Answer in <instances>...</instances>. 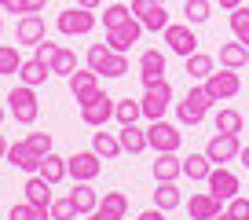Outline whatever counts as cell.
I'll return each instance as SVG.
<instances>
[{
	"instance_id": "cell-35",
	"label": "cell",
	"mask_w": 249,
	"mask_h": 220,
	"mask_svg": "<svg viewBox=\"0 0 249 220\" xmlns=\"http://www.w3.org/2000/svg\"><path fill=\"white\" fill-rule=\"evenodd\" d=\"M227 22H231V33H234V40L249 48V8H234Z\"/></svg>"
},
{
	"instance_id": "cell-22",
	"label": "cell",
	"mask_w": 249,
	"mask_h": 220,
	"mask_svg": "<svg viewBox=\"0 0 249 220\" xmlns=\"http://www.w3.org/2000/svg\"><path fill=\"white\" fill-rule=\"evenodd\" d=\"M37 173H40V176H44V180L55 187V183H62L66 176H70V169H66V158H59L55 150H48V154L40 158V169H37Z\"/></svg>"
},
{
	"instance_id": "cell-16",
	"label": "cell",
	"mask_w": 249,
	"mask_h": 220,
	"mask_svg": "<svg viewBox=\"0 0 249 220\" xmlns=\"http://www.w3.org/2000/svg\"><path fill=\"white\" fill-rule=\"evenodd\" d=\"M220 198H213L209 191H198V195H191V202H187V213H191V220H216L220 217Z\"/></svg>"
},
{
	"instance_id": "cell-24",
	"label": "cell",
	"mask_w": 249,
	"mask_h": 220,
	"mask_svg": "<svg viewBox=\"0 0 249 220\" xmlns=\"http://www.w3.org/2000/svg\"><path fill=\"white\" fill-rule=\"evenodd\" d=\"M22 85H30V88H40L48 77H52V70L48 66H40L37 59H22V66H18V73H15Z\"/></svg>"
},
{
	"instance_id": "cell-30",
	"label": "cell",
	"mask_w": 249,
	"mask_h": 220,
	"mask_svg": "<svg viewBox=\"0 0 249 220\" xmlns=\"http://www.w3.org/2000/svg\"><path fill=\"white\" fill-rule=\"evenodd\" d=\"M242 125H246V118H242L238 110H231V107H224L216 118H213V128H216V132H234V136H238Z\"/></svg>"
},
{
	"instance_id": "cell-13",
	"label": "cell",
	"mask_w": 249,
	"mask_h": 220,
	"mask_svg": "<svg viewBox=\"0 0 249 220\" xmlns=\"http://www.w3.org/2000/svg\"><path fill=\"white\" fill-rule=\"evenodd\" d=\"M66 81H70V95H73V103H81V107L103 92V88H99V73H95V70H73Z\"/></svg>"
},
{
	"instance_id": "cell-29",
	"label": "cell",
	"mask_w": 249,
	"mask_h": 220,
	"mask_svg": "<svg viewBox=\"0 0 249 220\" xmlns=\"http://www.w3.org/2000/svg\"><path fill=\"white\" fill-rule=\"evenodd\" d=\"M140 22H143L147 33H165V26H169V11H165V4H150V8L140 15Z\"/></svg>"
},
{
	"instance_id": "cell-10",
	"label": "cell",
	"mask_w": 249,
	"mask_h": 220,
	"mask_svg": "<svg viewBox=\"0 0 249 220\" xmlns=\"http://www.w3.org/2000/svg\"><path fill=\"white\" fill-rule=\"evenodd\" d=\"M114 107H117V103L110 99L107 92H99L95 99H88L85 107H81V121H85L88 128H103L110 118H114Z\"/></svg>"
},
{
	"instance_id": "cell-3",
	"label": "cell",
	"mask_w": 249,
	"mask_h": 220,
	"mask_svg": "<svg viewBox=\"0 0 249 220\" xmlns=\"http://www.w3.org/2000/svg\"><path fill=\"white\" fill-rule=\"evenodd\" d=\"M179 143H183V136H179V128H176V125H169L165 118L150 121V128H147V147L154 150V154H169V150L176 154Z\"/></svg>"
},
{
	"instance_id": "cell-54",
	"label": "cell",
	"mask_w": 249,
	"mask_h": 220,
	"mask_svg": "<svg viewBox=\"0 0 249 220\" xmlns=\"http://www.w3.org/2000/svg\"><path fill=\"white\" fill-rule=\"evenodd\" d=\"M216 220H234V217H231V213H220V217H216Z\"/></svg>"
},
{
	"instance_id": "cell-14",
	"label": "cell",
	"mask_w": 249,
	"mask_h": 220,
	"mask_svg": "<svg viewBox=\"0 0 249 220\" xmlns=\"http://www.w3.org/2000/svg\"><path fill=\"white\" fill-rule=\"evenodd\" d=\"M140 81H143V88H154V85L165 81V52L147 48L140 55Z\"/></svg>"
},
{
	"instance_id": "cell-5",
	"label": "cell",
	"mask_w": 249,
	"mask_h": 220,
	"mask_svg": "<svg viewBox=\"0 0 249 220\" xmlns=\"http://www.w3.org/2000/svg\"><path fill=\"white\" fill-rule=\"evenodd\" d=\"M165 44H169V52L179 55V59L195 55V52H198L195 26H191V22H169V26H165Z\"/></svg>"
},
{
	"instance_id": "cell-44",
	"label": "cell",
	"mask_w": 249,
	"mask_h": 220,
	"mask_svg": "<svg viewBox=\"0 0 249 220\" xmlns=\"http://www.w3.org/2000/svg\"><path fill=\"white\" fill-rule=\"evenodd\" d=\"M227 213H231L234 220H249V198H242V195H234L231 202H227Z\"/></svg>"
},
{
	"instance_id": "cell-32",
	"label": "cell",
	"mask_w": 249,
	"mask_h": 220,
	"mask_svg": "<svg viewBox=\"0 0 249 220\" xmlns=\"http://www.w3.org/2000/svg\"><path fill=\"white\" fill-rule=\"evenodd\" d=\"M140 118H143L140 99H121V103L114 107V121H117V125H136Z\"/></svg>"
},
{
	"instance_id": "cell-52",
	"label": "cell",
	"mask_w": 249,
	"mask_h": 220,
	"mask_svg": "<svg viewBox=\"0 0 249 220\" xmlns=\"http://www.w3.org/2000/svg\"><path fill=\"white\" fill-rule=\"evenodd\" d=\"M15 4H18V0H0V8H4V11H15Z\"/></svg>"
},
{
	"instance_id": "cell-50",
	"label": "cell",
	"mask_w": 249,
	"mask_h": 220,
	"mask_svg": "<svg viewBox=\"0 0 249 220\" xmlns=\"http://www.w3.org/2000/svg\"><path fill=\"white\" fill-rule=\"evenodd\" d=\"M77 4H81V8H88V11H95V8L103 4V0H77Z\"/></svg>"
},
{
	"instance_id": "cell-21",
	"label": "cell",
	"mask_w": 249,
	"mask_h": 220,
	"mask_svg": "<svg viewBox=\"0 0 249 220\" xmlns=\"http://www.w3.org/2000/svg\"><path fill=\"white\" fill-rule=\"evenodd\" d=\"M150 173H154V180H179L183 176V158H176L169 150V154H158L154 165H150Z\"/></svg>"
},
{
	"instance_id": "cell-36",
	"label": "cell",
	"mask_w": 249,
	"mask_h": 220,
	"mask_svg": "<svg viewBox=\"0 0 249 220\" xmlns=\"http://www.w3.org/2000/svg\"><path fill=\"white\" fill-rule=\"evenodd\" d=\"M128 66H132V63H128V55H124V52H110L99 73H103V77H124V73H128Z\"/></svg>"
},
{
	"instance_id": "cell-6",
	"label": "cell",
	"mask_w": 249,
	"mask_h": 220,
	"mask_svg": "<svg viewBox=\"0 0 249 220\" xmlns=\"http://www.w3.org/2000/svg\"><path fill=\"white\" fill-rule=\"evenodd\" d=\"M205 92H209V99L213 103H220V99H234V95L242 92V77H238V70H213L209 77H205Z\"/></svg>"
},
{
	"instance_id": "cell-23",
	"label": "cell",
	"mask_w": 249,
	"mask_h": 220,
	"mask_svg": "<svg viewBox=\"0 0 249 220\" xmlns=\"http://www.w3.org/2000/svg\"><path fill=\"white\" fill-rule=\"evenodd\" d=\"M117 140H121V154H143V150H147V128H140V125H121Z\"/></svg>"
},
{
	"instance_id": "cell-7",
	"label": "cell",
	"mask_w": 249,
	"mask_h": 220,
	"mask_svg": "<svg viewBox=\"0 0 249 220\" xmlns=\"http://www.w3.org/2000/svg\"><path fill=\"white\" fill-rule=\"evenodd\" d=\"M205 183H209V195L220 198V202H231V198L242 191V180L227 169V165H213V173H209V180H205Z\"/></svg>"
},
{
	"instance_id": "cell-41",
	"label": "cell",
	"mask_w": 249,
	"mask_h": 220,
	"mask_svg": "<svg viewBox=\"0 0 249 220\" xmlns=\"http://www.w3.org/2000/svg\"><path fill=\"white\" fill-rule=\"evenodd\" d=\"M73 70H77V55H73L70 48H59V55H55V66H52V73H59V77H70Z\"/></svg>"
},
{
	"instance_id": "cell-25",
	"label": "cell",
	"mask_w": 249,
	"mask_h": 220,
	"mask_svg": "<svg viewBox=\"0 0 249 220\" xmlns=\"http://www.w3.org/2000/svg\"><path fill=\"white\" fill-rule=\"evenodd\" d=\"M92 150L103 158V162H114V158L121 154V140H117V132H103L99 128V132L92 136Z\"/></svg>"
},
{
	"instance_id": "cell-56",
	"label": "cell",
	"mask_w": 249,
	"mask_h": 220,
	"mask_svg": "<svg viewBox=\"0 0 249 220\" xmlns=\"http://www.w3.org/2000/svg\"><path fill=\"white\" fill-rule=\"evenodd\" d=\"M0 33H4V18H0Z\"/></svg>"
},
{
	"instance_id": "cell-39",
	"label": "cell",
	"mask_w": 249,
	"mask_h": 220,
	"mask_svg": "<svg viewBox=\"0 0 249 220\" xmlns=\"http://www.w3.org/2000/svg\"><path fill=\"white\" fill-rule=\"evenodd\" d=\"M48 213H52V220H73L77 217V205H73L70 195H62V198H55V202L48 205Z\"/></svg>"
},
{
	"instance_id": "cell-17",
	"label": "cell",
	"mask_w": 249,
	"mask_h": 220,
	"mask_svg": "<svg viewBox=\"0 0 249 220\" xmlns=\"http://www.w3.org/2000/svg\"><path fill=\"white\" fill-rule=\"evenodd\" d=\"M15 40L18 44H40L44 40V15H18Z\"/></svg>"
},
{
	"instance_id": "cell-37",
	"label": "cell",
	"mask_w": 249,
	"mask_h": 220,
	"mask_svg": "<svg viewBox=\"0 0 249 220\" xmlns=\"http://www.w3.org/2000/svg\"><path fill=\"white\" fill-rule=\"evenodd\" d=\"M128 18H132L128 4H110V8H103V30H114V26L128 22Z\"/></svg>"
},
{
	"instance_id": "cell-33",
	"label": "cell",
	"mask_w": 249,
	"mask_h": 220,
	"mask_svg": "<svg viewBox=\"0 0 249 220\" xmlns=\"http://www.w3.org/2000/svg\"><path fill=\"white\" fill-rule=\"evenodd\" d=\"M99 209L110 213V217H117V220H124V217H128V198H124L121 191H107L103 202H99Z\"/></svg>"
},
{
	"instance_id": "cell-1",
	"label": "cell",
	"mask_w": 249,
	"mask_h": 220,
	"mask_svg": "<svg viewBox=\"0 0 249 220\" xmlns=\"http://www.w3.org/2000/svg\"><path fill=\"white\" fill-rule=\"evenodd\" d=\"M8 114L18 121V125H33L40 114V103H37V92L30 85H15L8 92Z\"/></svg>"
},
{
	"instance_id": "cell-38",
	"label": "cell",
	"mask_w": 249,
	"mask_h": 220,
	"mask_svg": "<svg viewBox=\"0 0 249 220\" xmlns=\"http://www.w3.org/2000/svg\"><path fill=\"white\" fill-rule=\"evenodd\" d=\"M18 66H22L18 44H0V73H18Z\"/></svg>"
},
{
	"instance_id": "cell-42",
	"label": "cell",
	"mask_w": 249,
	"mask_h": 220,
	"mask_svg": "<svg viewBox=\"0 0 249 220\" xmlns=\"http://www.w3.org/2000/svg\"><path fill=\"white\" fill-rule=\"evenodd\" d=\"M26 143H30V150H37V154L44 158L48 150H52V132H30V136H26Z\"/></svg>"
},
{
	"instance_id": "cell-51",
	"label": "cell",
	"mask_w": 249,
	"mask_h": 220,
	"mask_svg": "<svg viewBox=\"0 0 249 220\" xmlns=\"http://www.w3.org/2000/svg\"><path fill=\"white\" fill-rule=\"evenodd\" d=\"M238 162H242V165L249 169V147H242V150H238Z\"/></svg>"
},
{
	"instance_id": "cell-34",
	"label": "cell",
	"mask_w": 249,
	"mask_h": 220,
	"mask_svg": "<svg viewBox=\"0 0 249 220\" xmlns=\"http://www.w3.org/2000/svg\"><path fill=\"white\" fill-rule=\"evenodd\" d=\"M8 220H52V213L33 205V202H18V205L8 209Z\"/></svg>"
},
{
	"instance_id": "cell-12",
	"label": "cell",
	"mask_w": 249,
	"mask_h": 220,
	"mask_svg": "<svg viewBox=\"0 0 249 220\" xmlns=\"http://www.w3.org/2000/svg\"><path fill=\"white\" fill-rule=\"evenodd\" d=\"M66 169H70L73 180H88L92 183L95 176L103 173V158L95 154V150H77L73 158H66Z\"/></svg>"
},
{
	"instance_id": "cell-31",
	"label": "cell",
	"mask_w": 249,
	"mask_h": 220,
	"mask_svg": "<svg viewBox=\"0 0 249 220\" xmlns=\"http://www.w3.org/2000/svg\"><path fill=\"white\" fill-rule=\"evenodd\" d=\"M209 15H213V4H209V0H183V18L191 26L209 22Z\"/></svg>"
},
{
	"instance_id": "cell-19",
	"label": "cell",
	"mask_w": 249,
	"mask_h": 220,
	"mask_svg": "<svg viewBox=\"0 0 249 220\" xmlns=\"http://www.w3.org/2000/svg\"><path fill=\"white\" fill-rule=\"evenodd\" d=\"M26 202H33V205H40V209H48V205L55 202V195H52V183L44 180L40 173H33L30 180H26Z\"/></svg>"
},
{
	"instance_id": "cell-15",
	"label": "cell",
	"mask_w": 249,
	"mask_h": 220,
	"mask_svg": "<svg viewBox=\"0 0 249 220\" xmlns=\"http://www.w3.org/2000/svg\"><path fill=\"white\" fill-rule=\"evenodd\" d=\"M4 158L15 165L18 173H26V176H33V173L40 169V154H37V150H30V143H26V140L8 143V154H4Z\"/></svg>"
},
{
	"instance_id": "cell-26",
	"label": "cell",
	"mask_w": 249,
	"mask_h": 220,
	"mask_svg": "<svg viewBox=\"0 0 249 220\" xmlns=\"http://www.w3.org/2000/svg\"><path fill=\"white\" fill-rule=\"evenodd\" d=\"M209 173H213V162L205 158V150H202V154H187L183 158V176H187V180L202 183V180H209Z\"/></svg>"
},
{
	"instance_id": "cell-43",
	"label": "cell",
	"mask_w": 249,
	"mask_h": 220,
	"mask_svg": "<svg viewBox=\"0 0 249 220\" xmlns=\"http://www.w3.org/2000/svg\"><path fill=\"white\" fill-rule=\"evenodd\" d=\"M107 55H110V48H107V44H92V48H88V70L99 73V70H103V63H107Z\"/></svg>"
},
{
	"instance_id": "cell-9",
	"label": "cell",
	"mask_w": 249,
	"mask_h": 220,
	"mask_svg": "<svg viewBox=\"0 0 249 220\" xmlns=\"http://www.w3.org/2000/svg\"><path fill=\"white\" fill-rule=\"evenodd\" d=\"M238 150H242V143H238V136H234V132H216L209 143H205V158H209L213 165L234 162V158H238Z\"/></svg>"
},
{
	"instance_id": "cell-46",
	"label": "cell",
	"mask_w": 249,
	"mask_h": 220,
	"mask_svg": "<svg viewBox=\"0 0 249 220\" xmlns=\"http://www.w3.org/2000/svg\"><path fill=\"white\" fill-rule=\"evenodd\" d=\"M136 220H165V213H161V209H158V205H154V209L140 213V217H136Z\"/></svg>"
},
{
	"instance_id": "cell-47",
	"label": "cell",
	"mask_w": 249,
	"mask_h": 220,
	"mask_svg": "<svg viewBox=\"0 0 249 220\" xmlns=\"http://www.w3.org/2000/svg\"><path fill=\"white\" fill-rule=\"evenodd\" d=\"M147 8H150V0H132V18H140Z\"/></svg>"
},
{
	"instance_id": "cell-4",
	"label": "cell",
	"mask_w": 249,
	"mask_h": 220,
	"mask_svg": "<svg viewBox=\"0 0 249 220\" xmlns=\"http://www.w3.org/2000/svg\"><path fill=\"white\" fill-rule=\"evenodd\" d=\"M55 26H59V33H66V37H88V33L95 30V15L88 8H66L59 11V18H55Z\"/></svg>"
},
{
	"instance_id": "cell-11",
	"label": "cell",
	"mask_w": 249,
	"mask_h": 220,
	"mask_svg": "<svg viewBox=\"0 0 249 220\" xmlns=\"http://www.w3.org/2000/svg\"><path fill=\"white\" fill-rule=\"evenodd\" d=\"M140 37H143V22L140 18H128V22L107 30V48L110 52H128L132 44H140Z\"/></svg>"
},
{
	"instance_id": "cell-27",
	"label": "cell",
	"mask_w": 249,
	"mask_h": 220,
	"mask_svg": "<svg viewBox=\"0 0 249 220\" xmlns=\"http://www.w3.org/2000/svg\"><path fill=\"white\" fill-rule=\"evenodd\" d=\"M246 63H249V48L246 44H238V40L220 44V66H227V70H242Z\"/></svg>"
},
{
	"instance_id": "cell-2",
	"label": "cell",
	"mask_w": 249,
	"mask_h": 220,
	"mask_svg": "<svg viewBox=\"0 0 249 220\" xmlns=\"http://www.w3.org/2000/svg\"><path fill=\"white\" fill-rule=\"evenodd\" d=\"M209 107H213V99H209V92H205V85H195L183 95V103L176 107V114H179L183 125H202L205 114H209Z\"/></svg>"
},
{
	"instance_id": "cell-55",
	"label": "cell",
	"mask_w": 249,
	"mask_h": 220,
	"mask_svg": "<svg viewBox=\"0 0 249 220\" xmlns=\"http://www.w3.org/2000/svg\"><path fill=\"white\" fill-rule=\"evenodd\" d=\"M4 118H8V110H4V107H0V125H4Z\"/></svg>"
},
{
	"instance_id": "cell-48",
	"label": "cell",
	"mask_w": 249,
	"mask_h": 220,
	"mask_svg": "<svg viewBox=\"0 0 249 220\" xmlns=\"http://www.w3.org/2000/svg\"><path fill=\"white\" fill-rule=\"evenodd\" d=\"M224 11H234V8H242V0H216Z\"/></svg>"
},
{
	"instance_id": "cell-8",
	"label": "cell",
	"mask_w": 249,
	"mask_h": 220,
	"mask_svg": "<svg viewBox=\"0 0 249 220\" xmlns=\"http://www.w3.org/2000/svg\"><path fill=\"white\" fill-rule=\"evenodd\" d=\"M169 103H172V85H169V81H161V85L147 88V92H143V99H140V107H143V118H147V121L165 118Z\"/></svg>"
},
{
	"instance_id": "cell-20",
	"label": "cell",
	"mask_w": 249,
	"mask_h": 220,
	"mask_svg": "<svg viewBox=\"0 0 249 220\" xmlns=\"http://www.w3.org/2000/svg\"><path fill=\"white\" fill-rule=\"evenodd\" d=\"M154 205H158L161 213H172V209H179V205H183V195H179L176 180H158V187H154Z\"/></svg>"
},
{
	"instance_id": "cell-45",
	"label": "cell",
	"mask_w": 249,
	"mask_h": 220,
	"mask_svg": "<svg viewBox=\"0 0 249 220\" xmlns=\"http://www.w3.org/2000/svg\"><path fill=\"white\" fill-rule=\"evenodd\" d=\"M44 4H48V0H18V4H15V15H40Z\"/></svg>"
},
{
	"instance_id": "cell-53",
	"label": "cell",
	"mask_w": 249,
	"mask_h": 220,
	"mask_svg": "<svg viewBox=\"0 0 249 220\" xmlns=\"http://www.w3.org/2000/svg\"><path fill=\"white\" fill-rule=\"evenodd\" d=\"M8 154V140H4V132H0V158Z\"/></svg>"
},
{
	"instance_id": "cell-18",
	"label": "cell",
	"mask_w": 249,
	"mask_h": 220,
	"mask_svg": "<svg viewBox=\"0 0 249 220\" xmlns=\"http://www.w3.org/2000/svg\"><path fill=\"white\" fill-rule=\"evenodd\" d=\"M70 198H73V205H77V217H88V213L99 209V195H95V187L88 180H73Z\"/></svg>"
},
{
	"instance_id": "cell-40",
	"label": "cell",
	"mask_w": 249,
	"mask_h": 220,
	"mask_svg": "<svg viewBox=\"0 0 249 220\" xmlns=\"http://www.w3.org/2000/svg\"><path fill=\"white\" fill-rule=\"evenodd\" d=\"M59 48L62 44H52V40H40V44H33V59H37V63L40 66H48V70H52V66H55V55H59Z\"/></svg>"
},
{
	"instance_id": "cell-28",
	"label": "cell",
	"mask_w": 249,
	"mask_h": 220,
	"mask_svg": "<svg viewBox=\"0 0 249 220\" xmlns=\"http://www.w3.org/2000/svg\"><path fill=\"white\" fill-rule=\"evenodd\" d=\"M183 63H187V77H195V81H205L213 70H216V59H213V55H205V52L187 55Z\"/></svg>"
},
{
	"instance_id": "cell-49",
	"label": "cell",
	"mask_w": 249,
	"mask_h": 220,
	"mask_svg": "<svg viewBox=\"0 0 249 220\" xmlns=\"http://www.w3.org/2000/svg\"><path fill=\"white\" fill-rule=\"evenodd\" d=\"M88 220H117V217H110V213H103V209H95V213H88Z\"/></svg>"
},
{
	"instance_id": "cell-57",
	"label": "cell",
	"mask_w": 249,
	"mask_h": 220,
	"mask_svg": "<svg viewBox=\"0 0 249 220\" xmlns=\"http://www.w3.org/2000/svg\"><path fill=\"white\" fill-rule=\"evenodd\" d=\"M150 4H165V0H150Z\"/></svg>"
}]
</instances>
